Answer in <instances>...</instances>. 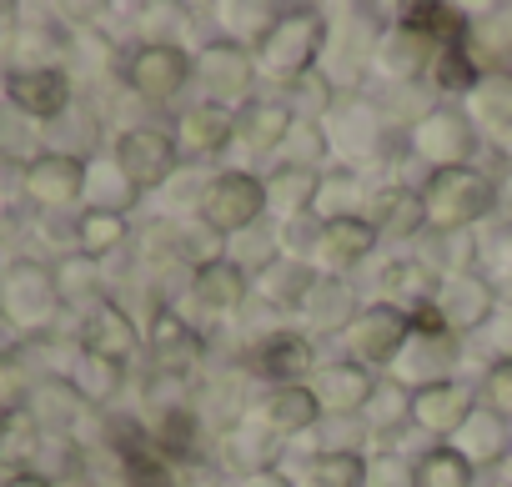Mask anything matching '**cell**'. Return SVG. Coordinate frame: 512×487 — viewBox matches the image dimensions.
Here are the masks:
<instances>
[{"mask_svg": "<svg viewBox=\"0 0 512 487\" xmlns=\"http://www.w3.org/2000/svg\"><path fill=\"white\" fill-rule=\"evenodd\" d=\"M417 196H422V211H427V231L462 236L472 221H482L492 211L497 186L477 166H452V171H427Z\"/></svg>", "mask_w": 512, "mask_h": 487, "instance_id": "obj_2", "label": "cell"}, {"mask_svg": "<svg viewBox=\"0 0 512 487\" xmlns=\"http://www.w3.org/2000/svg\"><path fill=\"white\" fill-rule=\"evenodd\" d=\"M297 126V111L287 101H246V111L236 116V141L251 151V156H272Z\"/></svg>", "mask_w": 512, "mask_h": 487, "instance_id": "obj_27", "label": "cell"}, {"mask_svg": "<svg viewBox=\"0 0 512 487\" xmlns=\"http://www.w3.org/2000/svg\"><path fill=\"white\" fill-rule=\"evenodd\" d=\"M121 372L126 367H116V362H106V357H91V352H76V362H71V372H66V382L91 402V407H101L116 387H121Z\"/></svg>", "mask_w": 512, "mask_h": 487, "instance_id": "obj_44", "label": "cell"}, {"mask_svg": "<svg viewBox=\"0 0 512 487\" xmlns=\"http://www.w3.org/2000/svg\"><path fill=\"white\" fill-rule=\"evenodd\" d=\"M297 116H312V121H327V111L337 106V81L327 76V71H307L297 86H287V96H282Z\"/></svg>", "mask_w": 512, "mask_h": 487, "instance_id": "obj_47", "label": "cell"}, {"mask_svg": "<svg viewBox=\"0 0 512 487\" xmlns=\"http://www.w3.org/2000/svg\"><path fill=\"white\" fill-rule=\"evenodd\" d=\"M166 252H171L181 267H191V277H196V272H206V267L226 262V236H221V231H211L206 221L171 226V231H166Z\"/></svg>", "mask_w": 512, "mask_h": 487, "instance_id": "obj_37", "label": "cell"}, {"mask_svg": "<svg viewBox=\"0 0 512 487\" xmlns=\"http://www.w3.org/2000/svg\"><path fill=\"white\" fill-rule=\"evenodd\" d=\"M191 71H196L191 56H186L181 46H171V41H146V46H136V51L126 56V66H121L126 86H131L141 101H151V106L176 101V96L186 91Z\"/></svg>", "mask_w": 512, "mask_h": 487, "instance_id": "obj_8", "label": "cell"}, {"mask_svg": "<svg viewBox=\"0 0 512 487\" xmlns=\"http://www.w3.org/2000/svg\"><path fill=\"white\" fill-rule=\"evenodd\" d=\"M317 397L307 382H292V387H272L267 402H262V422L277 432V437H302V432H317Z\"/></svg>", "mask_w": 512, "mask_h": 487, "instance_id": "obj_30", "label": "cell"}, {"mask_svg": "<svg viewBox=\"0 0 512 487\" xmlns=\"http://www.w3.org/2000/svg\"><path fill=\"white\" fill-rule=\"evenodd\" d=\"M467 121L477 131L507 136L512 131V76H482L467 96Z\"/></svg>", "mask_w": 512, "mask_h": 487, "instance_id": "obj_38", "label": "cell"}, {"mask_svg": "<svg viewBox=\"0 0 512 487\" xmlns=\"http://www.w3.org/2000/svg\"><path fill=\"white\" fill-rule=\"evenodd\" d=\"M216 16L226 21V41H236V46H246V51H256L267 41V31L277 26V6H262V0H241V6H216Z\"/></svg>", "mask_w": 512, "mask_h": 487, "instance_id": "obj_42", "label": "cell"}, {"mask_svg": "<svg viewBox=\"0 0 512 487\" xmlns=\"http://www.w3.org/2000/svg\"><path fill=\"white\" fill-rule=\"evenodd\" d=\"M317 267H307V262H277L272 272H262L256 277V292H262L272 307H282V312H302V302H307V292L317 287Z\"/></svg>", "mask_w": 512, "mask_h": 487, "instance_id": "obj_39", "label": "cell"}, {"mask_svg": "<svg viewBox=\"0 0 512 487\" xmlns=\"http://www.w3.org/2000/svg\"><path fill=\"white\" fill-rule=\"evenodd\" d=\"M251 367L262 372L267 382L277 387H292V382H307L317 372V352H312V337L307 332H272L251 347Z\"/></svg>", "mask_w": 512, "mask_h": 487, "instance_id": "obj_19", "label": "cell"}, {"mask_svg": "<svg viewBox=\"0 0 512 487\" xmlns=\"http://www.w3.org/2000/svg\"><path fill=\"white\" fill-rule=\"evenodd\" d=\"M322 141H327L342 161L367 166V161H382V156H387L392 121H387V111H382L377 101H367V96L352 91V96H337V106L327 111Z\"/></svg>", "mask_w": 512, "mask_h": 487, "instance_id": "obj_4", "label": "cell"}, {"mask_svg": "<svg viewBox=\"0 0 512 487\" xmlns=\"http://www.w3.org/2000/svg\"><path fill=\"white\" fill-rule=\"evenodd\" d=\"M86 196H91V206H96V211H121V216H126V206H131L141 191L126 181V171L116 166V156H106V161H91Z\"/></svg>", "mask_w": 512, "mask_h": 487, "instance_id": "obj_43", "label": "cell"}, {"mask_svg": "<svg viewBox=\"0 0 512 487\" xmlns=\"http://www.w3.org/2000/svg\"><path fill=\"white\" fill-rule=\"evenodd\" d=\"M407 312H397V307H362V317L342 332V347H347V362H357V367H392L397 362V352L407 347Z\"/></svg>", "mask_w": 512, "mask_h": 487, "instance_id": "obj_12", "label": "cell"}, {"mask_svg": "<svg viewBox=\"0 0 512 487\" xmlns=\"http://www.w3.org/2000/svg\"><path fill=\"white\" fill-rule=\"evenodd\" d=\"M81 352L126 367V362L141 352V332H136L131 312L116 307V302H96V307L81 317Z\"/></svg>", "mask_w": 512, "mask_h": 487, "instance_id": "obj_18", "label": "cell"}, {"mask_svg": "<svg viewBox=\"0 0 512 487\" xmlns=\"http://www.w3.org/2000/svg\"><path fill=\"white\" fill-rule=\"evenodd\" d=\"M337 216H367V211H362V181H357L352 171L322 176V191H317V221H337Z\"/></svg>", "mask_w": 512, "mask_h": 487, "instance_id": "obj_48", "label": "cell"}, {"mask_svg": "<svg viewBox=\"0 0 512 487\" xmlns=\"http://www.w3.org/2000/svg\"><path fill=\"white\" fill-rule=\"evenodd\" d=\"M432 292H437V272H432L422 257H392V262H387V272H382V297H387V307L417 312L422 302H432Z\"/></svg>", "mask_w": 512, "mask_h": 487, "instance_id": "obj_32", "label": "cell"}, {"mask_svg": "<svg viewBox=\"0 0 512 487\" xmlns=\"http://www.w3.org/2000/svg\"><path fill=\"white\" fill-rule=\"evenodd\" d=\"M482 407H492L497 417L512 422V357L492 362L487 377H482Z\"/></svg>", "mask_w": 512, "mask_h": 487, "instance_id": "obj_50", "label": "cell"}, {"mask_svg": "<svg viewBox=\"0 0 512 487\" xmlns=\"http://www.w3.org/2000/svg\"><path fill=\"white\" fill-rule=\"evenodd\" d=\"M51 277H56V292H61V307H96V302H106L101 297V267L91 262V257H81V252H71V257H61L56 267H51Z\"/></svg>", "mask_w": 512, "mask_h": 487, "instance_id": "obj_40", "label": "cell"}, {"mask_svg": "<svg viewBox=\"0 0 512 487\" xmlns=\"http://www.w3.org/2000/svg\"><path fill=\"white\" fill-rule=\"evenodd\" d=\"M472 392L462 387V382H432V387H422V392H412V427H422V432H432L437 442H452L457 437V427L472 417Z\"/></svg>", "mask_w": 512, "mask_h": 487, "instance_id": "obj_20", "label": "cell"}, {"mask_svg": "<svg viewBox=\"0 0 512 487\" xmlns=\"http://www.w3.org/2000/svg\"><path fill=\"white\" fill-rule=\"evenodd\" d=\"M41 447H46V427L36 422L31 407L0 417V467H11V472H36Z\"/></svg>", "mask_w": 512, "mask_h": 487, "instance_id": "obj_35", "label": "cell"}, {"mask_svg": "<svg viewBox=\"0 0 512 487\" xmlns=\"http://www.w3.org/2000/svg\"><path fill=\"white\" fill-rule=\"evenodd\" d=\"M231 487H292V477H287V472H277V467H262V472H246V477H236Z\"/></svg>", "mask_w": 512, "mask_h": 487, "instance_id": "obj_54", "label": "cell"}, {"mask_svg": "<svg viewBox=\"0 0 512 487\" xmlns=\"http://www.w3.org/2000/svg\"><path fill=\"white\" fill-rule=\"evenodd\" d=\"M196 216L221 231V236H236L246 226H256L267 216V181L251 176V171H216L206 186H201V206Z\"/></svg>", "mask_w": 512, "mask_h": 487, "instance_id": "obj_5", "label": "cell"}, {"mask_svg": "<svg viewBox=\"0 0 512 487\" xmlns=\"http://www.w3.org/2000/svg\"><path fill=\"white\" fill-rule=\"evenodd\" d=\"M497 482H502V487H512V457H507V462L497 467Z\"/></svg>", "mask_w": 512, "mask_h": 487, "instance_id": "obj_56", "label": "cell"}, {"mask_svg": "<svg viewBox=\"0 0 512 487\" xmlns=\"http://www.w3.org/2000/svg\"><path fill=\"white\" fill-rule=\"evenodd\" d=\"M71 76L61 66H36V71H6V106L21 121H61L71 111Z\"/></svg>", "mask_w": 512, "mask_h": 487, "instance_id": "obj_13", "label": "cell"}, {"mask_svg": "<svg viewBox=\"0 0 512 487\" xmlns=\"http://www.w3.org/2000/svg\"><path fill=\"white\" fill-rule=\"evenodd\" d=\"M462 46L482 76H512V11H487L467 21Z\"/></svg>", "mask_w": 512, "mask_h": 487, "instance_id": "obj_26", "label": "cell"}, {"mask_svg": "<svg viewBox=\"0 0 512 487\" xmlns=\"http://www.w3.org/2000/svg\"><path fill=\"white\" fill-rule=\"evenodd\" d=\"M432 81H437V91L472 96V86L482 81V71L472 66V56H467V46H462V41H447V46L437 51V61H432Z\"/></svg>", "mask_w": 512, "mask_h": 487, "instance_id": "obj_46", "label": "cell"}, {"mask_svg": "<svg viewBox=\"0 0 512 487\" xmlns=\"http://www.w3.org/2000/svg\"><path fill=\"white\" fill-rule=\"evenodd\" d=\"M31 392H36V377H31L26 357L21 352H0V417L21 412L31 402Z\"/></svg>", "mask_w": 512, "mask_h": 487, "instance_id": "obj_49", "label": "cell"}, {"mask_svg": "<svg viewBox=\"0 0 512 487\" xmlns=\"http://www.w3.org/2000/svg\"><path fill=\"white\" fill-rule=\"evenodd\" d=\"M246 287H251L246 272H236L231 262H216V267H206V272L191 277V302L201 312H211V317H231V312H241Z\"/></svg>", "mask_w": 512, "mask_h": 487, "instance_id": "obj_34", "label": "cell"}, {"mask_svg": "<svg viewBox=\"0 0 512 487\" xmlns=\"http://www.w3.org/2000/svg\"><path fill=\"white\" fill-rule=\"evenodd\" d=\"M452 447L472 462V467H502L512 457V427L507 417H497L492 407H472V417L457 427Z\"/></svg>", "mask_w": 512, "mask_h": 487, "instance_id": "obj_25", "label": "cell"}, {"mask_svg": "<svg viewBox=\"0 0 512 487\" xmlns=\"http://www.w3.org/2000/svg\"><path fill=\"white\" fill-rule=\"evenodd\" d=\"M362 302H357V287L347 282V277H317V287L307 292V302H302V322H307V332L312 337H342L362 312H357Z\"/></svg>", "mask_w": 512, "mask_h": 487, "instance_id": "obj_21", "label": "cell"}, {"mask_svg": "<svg viewBox=\"0 0 512 487\" xmlns=\"http://www.w3.org/2000/svg\"><path fill=\"white\" fill-rule=\"evenodd\" d=\"M437 51H442L437 41H427V36H417V31H407V26H387L382 41H377V51H372V66H377L387 81L407 86V81H417V76L432 71Z\"/></svg>", "mask_w": 512, "mask_h": 487, "instance_id": "obj_22", "label": "cell"}, {"mask_svg": "<svg viewBox=\"0 0 512 487\" xmlns=\"http://www.w3.org/2000/svg\"><path fill=\"white\" fill-rule=\"evenodd\" d=\"M407 151L417 161H427L432 171H452V166H472L477 151V126L467 121V111L457 106H432L407 126Z\"/></svg>", "mask_w": 512, "mask_h": 487, "instance_id": "obj_6", "label": "cell"}, {"mask_svg": "<svg viewBox=\"0 0 512 487\" xmlns=\"http://www.w3.org/2000/svg\"><path fill=\"white\" fill-rule=\"evenodd\" d=\"M196 81H201V91H206L211 106H226L231 111L256 86V56L246 46H236V41H211V46L196 51Z\"/></svg>", "mask_w": 512, "mask_h": 487, "instance_id": "obj_10", "label": "cell"}, {"mask_svg": "<svg viewBox=\"0 0 512 487\" xmlns=\"http://www.w3.org/2000/svg\"><path fill=\"white\" fill-rule=\"evenodd\" d=\"M407 332L412 337H447V322H442V312L432 302H422L417 312H407Z\"/></svg>", "mask_w": 512, "mask_h": 487, "instance_id": "obj_53", "label": "cell"}, {"mask_svg": "<svg viewBox=\"0 0 512 487\" xmlns=\"http://www.w3.org/2000/svg\"><path fill=\"white\" fill-rule=\"evenodd\" d=\"M497 487H502V482H497Z\"/></svg>", "mask_w": 512, "mask_h": 487, "instance_id": "obj_58", "label": "cell"}, {"mask_svg": "<svg viewBox=\"0 0 512 487\" xmlns=\"http://www.w3.org/2000/svg\"><path fill=\"white\" fill-rule=\"evenodd\" d=\"M377 247V226L367 216H337V221H317L312 247H307V267H317L322 277H342L357 262H367Z\"/></svg>", "mask_w": 512, "mask_h": 487, "instance_id": "obj_11", "label": "cell"}, {"mask_svg": "<svg viewBox=\"0 0 512 487\" xmlns=\"http://www.w3.org/2000/svg\"><path fill=\"white\" fill-rule=\"evenodd\" d=\"M106 437H111L131 487H176V462L161 452L151 427H141L131 417H116V422H106Z\"/></svg>", "mask_w": 512, "mask_h": 487, "instance_id": "obj_15", "label": "cell"}, {"mask_svg": "<svg viewBox=\"0 0 512 487\" xmlns=\"http://www.w3.org/2000/svg\"><path fill=\"white\" fill-rule=\"evenodd\" d=\"M327 16L312 6H292L277 16V26L267 31V41L256 46V76L272 86H297L307 71H317V56L327 51Z\"/></svg>", "mask_w": 512, "mask_h": 487, "instance_id": "obj_1", "label": "cell"}, {"mask_svg": "<svg viewBox=\"0 0 512 487\" xmlns=\"http://www.w3.org/2000/svg\"><path fill=\"white\" fill-rule=\"evenodd\" d=\"M277 452H282V437L267 427V422H236L221 432V462L246 477V472H262V467H277Z\"/></svg>", "mask_w": 512, "mask_h": 487, "instance_id": "obj_28", "label": "cell"}, {"mask_svg": "<svg viewBox=\"0 0 512 487\" xmlns=\"http://www.w3.org/2000/svg\"><path fill=\"white\" fill-rule=\"evenodd\" d=\"M146 352H151V372H156V377H186V372L201 362L206 342H201V332H196V327H191V322H186L176 307L156 302V307H151Z\"/></svg>", "mask_w": 512, "mask_h": 487, "instance_id": "obj_16", "label": "cell"}, {"mask_svg": "<svg viewBox=\"0 0 512 487\" xmlns=\"http://www.w3.org/2000/svg\"><path fill=\"white\" fill-rule=\"evenodd\" d=\"M0 487H56L46 472H11L6 482H0Z\"/></svg>", "mask_w": 512, "mask_h": 487, "instance_id": "obj_55", "label": "cell"}, {"mask_svg": "<svg viewBox=\"0 0 512 487\" xmlns=\"http://www.w3.org/2000/svg\"><path fill=\"white\" fill-rule=\"evenodd\" d=\"M367 457L362 452H317L307 467L312 487H367Z\"/></svg>", "mask_w": 512, "mask_h": 487, "instance_id": "obj_45", "label": "cell"}, {"mask_svg": "<svg viewBox=\"0 0 512 487\" xmlns=\"http://www.w3.org/2000/svg\"><path fill=\"white\" fill-rule=\"evenodd\" d=\"M61 317V292H56V277L51 267L21 257L0 272V322L11 332H26V337H41L51 332Z\"/></svg>", "mask_w": 512, "mask_h": 487, "instance_id": "obj_3", "label": "cell"}, {"mask_svg": "<svg viewBox=\"0 0 512 487\" xmlns=\"http://www.w3.org/2000/svg\"><path fill=\"white\" fill-rule=\"evenodd\" d=\"M231 136H236V111H226V106L201 101V106H186L176 116V146L191 156H216L231 146Z\"/></svg>", "mask_w": 512, "mask_h": 487, "instance_id": "obj_29", "label": "cell"}, {"mask_svg": "<svg viewBox=\"0 0 512 487\" xmlns=\"http://www.w3.org/2000/svg\"><path fill=\"white\" fill-rule=\"evenodd\" d=\"M367 221L377 226V236H417L427 231V211L417 186H382L367 206Z\"/></svg>", "mask_w": 512, "mask_h": 487, "instance_id": "obj_31", "label": "cell"}, {"mask_svg": "<svg viewBox=\"0 0 512 487\" xmlns=\"http://www.w3.org/2000/svg\"><path fill=\"white\" fill-rule=\"evenodd\" d=\"M412 477H417V487H472L477 467H472L452 442H432V447L412 462Z\"/></svg>", "mask_w": 512, "mask_h": 487, "instance_id": "obj_41", "label": "cell"}, {"mask_svg": "<svg viewBox=\"0 0 512 487\" xmlns=\"http://www.w3.org/2000/svg\"><path fill=\"white\" fill-rule=\"evenodd\" d=\"M307 387H312L322 417H357V412H367L372 397H377L372 372L357 367V362H327V367H317V372L307 377Z\"/></svg>", "mask_w": 512, "mask_h": 487, "instance_id": "obj_17", "label": "cell"}, {"mask_svg": "<svg viewBox=\"0 0 512 487\" xmlns=\"http://www.w3.org/2000/svg\"><path fill=\"white\" fill-rule=\"evenodd\" d=\"M111 156H116V166L126 171V181H131L136 191H161V186L176 176V166H181L176 136H166V131H156V126H131V131H121Z\"/></svg>", "mask_w": 512, "mask_h": 487, "instance_id": "obj_9", "label": "cell"}, {"mask_svg": "<svg viewBox=\"0 0 512 487\" xmlns=\"http://www.w3.org/2000/svg\"><path fill=\"white\" fill-rule=\"evenodd\" d=\"M317 191H322V171L307 161H282L267 176V211L282 221H307L317 211Z\"/></svg>", "mask_w": 512, "mask_h": 487, "instance_id": "obj_24", "label": "cell"}, {"mask_svg": "<svg viewBox=\"0 0 512 487\" xmlns=\"http://www.w3.org/2000/svg\"><path fill=\"white\" fill-rule=\"evenodd\" d=\"M502 196H507V206H512V166H507V176H502Z\"/></svg>", "mask_w": 512, "mask_h": 487, "instance_id": "obj_57", "label": "cell"}, {"mask_svg": "<svg viewBox=\"0 0 512 487\" xmlns=\"http://www.w3.org/2000/svg\"><path fill=\"white\" fill-rule=\"evenodd\" d=\"M432 307L442 312L452 337L457 332H477V327H487L497 317V287L482 272H472V267L467 272H447V277H437Z\"/></svg>", "mask_w": 512, "mask_h": 487, "instance_id": "obj_14", "label": "cell"}, {"mask_svg": "<svg viewBox=\"0 0 512 487\" xmlns=\"http://www.w3.org/2000/svg\"><path fill=\"white\" fill-rule=\"evenodd\" d=\"M91 161L76 151H36L21 171V196L41 211H71L86 196Z\"/></svg>", "mask_w": 512, "mask_h": 487, "instance_id": "obj_7", "label": "cell"}, {"mask_svg": "<svg viewBox=\"0 0 512 487\" xmlns=\"http://www.w3.org/2000/svg\"><path fill=\"white\" fill-rule=\"evenodd\" d=\"M226 262L236 267V272H272L277 262H282V236H277V226H246V231H236V236H226Z\"/></svg>", "mask_w": 512, "mask_h": 487, "instance_id": "obj_36", "label": "cell"}, {"mask_svg": "<svg viewBox=\"0 0 512 487\" xmlns=\"http://www.w3.org/2000/svg\"><path fill=\"white\" fill-rule=\"evenodd\" d=\"M367 487H417V477L402 457H377L367 467Z\"/></svg>", "mask_w": 512, "mask_h": 487, "instance_id": "obj_52", "label": "cell"}, {"mask_svg": "<svg viewBox=\"0 0 512 487\" xmlns=\"http://www.w3.org/2000/svg\"><path fill=\"white\" fill-rule=\"evenodd\" d=\"M452 362H457V337L452 332L447 337H407V347L392 362V377H397V387L422 392L432 382H447Z\"/></svg>", "mask_w": 512, "mask_h": 487, "instance_id": "obj_23", "label": "cell"}, {"mask_svg": "<svg viewBox=\"0 0 512 487\" xmlns=\"http://www.w3.org/2000/svg\"><path fill=\"white\" fill-rule=\"evenodd\" d=\"M126 236H131V221H126L121 211H96V206H86V211L71 221V247H76L81 257H91V262H101V257H111L116 247H126Z\"/></svg>", "mask_w": 512, "mask_h": 487, "instance_id": "obj_33", "label": "cell"}, {"mask_svg": "<svg viewBox=\"0 0 512 487\" xmlns=\"http://www.w3.org/2000/svg\"><path fill=\"white\" fill-rule=\"evenodd\" d=\"M322 427V452H357L362 447V427L352 417H332V422H317Z\"/></svg>", "mask_w": 512, "mask_h": 487, "instance_id": "obj_51", "label": "cell"}]
</instances>
